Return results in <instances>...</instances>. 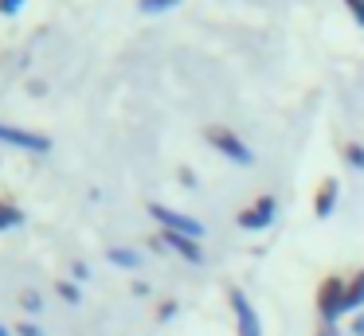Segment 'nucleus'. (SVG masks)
I'll return each mask as SVG.
<instances>
[{"mask_svg":"<svg viewBox=\"0 0 364 336\" xmlns=\"http://www.w3.org/2000/svg\"><path fill=\"white\" fill-rule=\"evenodd\" d=\"M345 8H348V12H353V20H356V23H360V28H364V0H345Z\"/></svg>","mask_w":364,"mask_h":336,"instance_id":"nucleus-15","label":"nucleus"},{"mask_svg":"<svg viewBox=\"0 0 364 336\" xmlns=\"http://www.w3.org/2000/svg\"><path fill=\"white\" fill-rule=\"evenodd\" d=\"M353 309H364V270H356L345 281V313H353Z\"/></svg>","mask_w":364,"mask_h":336,"instance_id":"nucleus-10","label":"nucleus"},{"mask_svg":"<svg viewBox=\"0 0 364 336\" xmlns=\"http://www.w3.org/2000/svg\"><path fill=\"white\" fill-rule=\"evenodd\" d=\"M149 215L157 219L165 231H181V234H188V239H200V234H204V223H200V219L181 215V211L165 207V203H149Z\"/></svg>","mask_w":364,"mask_h":336,"instance_id":"nucleus-4","label":"nucleus"},{"mask_svg":"<svg viewBox=\"0 0 364 336\" xmlns=\"http://www.w3.org/2000/svg\"><path fill=\"white\" fill-rule=\"evenodd\" d=\"M0 336H12V332H9V328H4V325H0Z\"/></svg>","mask_w":364,"mask_h":336,"instance_id":"nucleus-22","label":"nucleus"},{"mask_svg":"<svg viewBox=\"0 0 364 336\" xmlns=\"http://www.w3.org/2000/svg\"><path fill=\"white\" fill-rule=\"evenodd\" d=\"M173 313H176V305H173V301H165V305H161V309H157V317L165 320V317H173Z\"/></svg>","mask_w":364,"mask_h":336,"instance_id":"nucleus-19","label":"nucleus"},{"mask_svg":"<svg viewBox=\"0 0 364 336\" xmlns=\"http://www.w3.org/2000/svg\"><path fill=\"white\" fill-rule=\"evenodd\" d=\"M0 141L12 148H28V153H51V137L48 133H36V129H20V125L0 121Z\"/></svg>","mask_w":364,"mask_h":336,"instance_id":"nucleus-3","label":"nucleus"},{"mask_svg":"<svg viewBox=\"0 0 364 336\" xmlns=\"http://www.w3.org/2000/svg\"><path fill=\"white\" fill-rule=\"evenodd\" d=\"M181 0H137V8H141L145 16H157V12H168V8H176Z\"/></svg>","mask_w":364,"mask_h":336,"instance_id":"nucleus-11","label":"nucleus"},{"mask_svg":"<svg viewBox=\"0 0 364 336\" xmlns=\"http://www.w3.org/2000/svg\"><path fill=\"white\" fill-rule=\"evenodd\" d=\"M228 301H231V309H235L239 336H262V328H259V313H255V305H251V301H247L243 289L231 286V289H228Z\"/></svg>","mask_w":364,"mask_h":336,"instance_id":"nucleus-6","label":"nucleus"},{"mask_svg":"<svg viewBox=\"0 0 364 336\" xmlns=\"http://www.w3.org/2000/svg\"><path fill=\"white\" fill-rule=\"evenodd\" d=\"M24 8V0H0V16H16Z\"/></svg>","mask_w":364,"mask_h":336,"instance_id":"nucleus-16","label":"nucleus"},{"mask_svg":"<svg viewBox=\"0 0 364 336\" xmlns=\"http://www.w3.org/2000/svg\"><path fill=\"white\" fill-rule=\"evenodd\" d=\"M110 262H118V266H137V254H134V250H118V246H114V250H110Z\"/></svg>","mask_w":364,"mask_h":336,"instance_id":"nucleus-13","label":"nucleus"},{"mask_svg":"<svg viewBox=\"0 0 364 336\" xmlns=\"http://www.w3.org/2000/svg\"><path fill=\"white\" fill-rule=\"evenodd\" d=\"M204 141L215 148V153L228 156V161H235V164H255L251 145H247V141H239V133L228 129V125H208V129H204Z\"/></svg>","mask_w":364,"mask_h":336,"instance_id":"nucleus-1","label":"nucleus"},{"mask_svg":"<svg viewBox=\"0 0 364 336\" xmlns=\"http://www.w3.org/2000/svg\"><path fill=\"white\" fill-rule=\"evenodd\" d=\"M16 336H43V332H40V325H32V320H20V325H16Z\"/></svg>","mask_w":364,"mask_h":336,"instance_id":"nucleus-17","label":"nucleus"},{"mask_svg":"<svg viewBox=\"0 0 364 336\" xmlns=\"http://www.w3.org/2000/svg\"><path fill=\"white\" fill-rule=\"evenodd\" d=\"M274 211H278V200H274V195H259V200H251V207L239 211L235 223L243 227V231H262V227L274 223Z\"/></svg>","mask_w":364,"mask_h":336,"instance_id":"nucleus-5","label":"nucleus"},{"mask_svg":"<svg viewBox=\"0 0 364 336\" xmlns=\"http://www.w3.org/2000/svg\"><path fill=\"white\" fill-rule=\"evenodd\" d=\"M317 313H321L325 325H333V320L345 313V281H341L337 273L321 278V286H317Z\"/></svg>","mask_w":364,"mask_h":336,"instance_id":"nucleus-2","label":"nucleus"},{"mask_svg":"<svg viewBox=\"0 0 364 336\" xmlns=\"http://www.w3.org/2000/svg\"><path fill=\"white\" fill-rule=\"evenodd\" d=\"M55 289H59V297H63V301H79V286H71V281H55Z\"/></svg>","mask_w":364,"mask_h":336,"instance_id":"nucleus-14","label":"nucleus"},{"mask_svg":"<svg viewBox=\"0 0 364 336\" xmlns=\"http://www.w3.org/2000/svg\"><path fill=\"white\" fill-rule=\"evenodd\" d=\"M353 332H356V336H364V313H360V317L353 320Z\"/></svg>","mask_w":364,"mask_h":336,"instance_id":"nucleus-21","label":"nucleus"},{"mask_svg":"<svg viewBox=\"0 0 364 336\" xmlns=\"http://www.w3.org/2000/svg\"><path fill=\"white\" fill-rule=\"evenodd\" d=\"M161 242H165V246H173L176 254L184 258V262H192V266L204 262V250H200V242L188 239V234H181V231H161Z\"/></svg>","mask_w":364,"mask_h":336,"instance_id":"nucleus-7","label":"nucleus"},{"mask_svg":"<svg viewBox=\"0 0 364 336\" xmlns=\"http://www.w3.org/2000/svg\"><path fill=\"white\" fill-rule=\"evenodd\" d=\"M20 305H24V309H40V293H32V289L20 293Z\"/></svg>","mask_w":364,"mask_h":336,"instance_id":"nucleus-18","label":"nucleus"},{"mask_svg":"<svg viewBox=\"0 0 364 336\" xmlns=\"http://www.w3.org/2000/svg\"><path fill=\"white\" fill-rule=\"evenodd\" d=\"M345 161L353 164V168L364 172V145H356V141H353V145H345Z\"/></svg>","mask_w":364,"mask_h":336,"instance_id":"nucleus-12","label":"nucleus"},{"mask_svg":"<svg viewBox=\"0 0 364 336\" xmlns=\"http://www.w3.org/2000/svg\"><path fill=\"white\" fill-rule=\"evenodd\" d=\"M337 192H341L337 176H325L321 184H317V192H314V215L317 219L333 215V207H337Z\"/></svg>","mask_w":364,"mask_h":336,"instance_id":"nucleus-8","label":"nucleus"},{"mask_svg":"<svg viewBox=\"0 0 364 336\" xmlns=\"http://www.w3.org/2000/svg\"><path fill=\"white\" fill-rule=\"evenodd\" d=\"M24 223H28L24 207H20L12 195H0V231H16V227H24Z\"/></svg>","mask_w":364,"mask_h":336,"instance_id":"nucleus-9","label":"nucleus"},{"mask_svg":"<svg viewBox=\"0 0 364 336\" xmlns=\"http://www.w3.org/2000/svg\"><path fill=\"white\" fill-rule=\"evenodd\" d=\"M317 336H341V332H337V325H321V328H317Z\"/></svg>","mask_w":364,"mask_h":336,"instance_id":"nucleus-20","label":"nucleus"}]
</instances>
